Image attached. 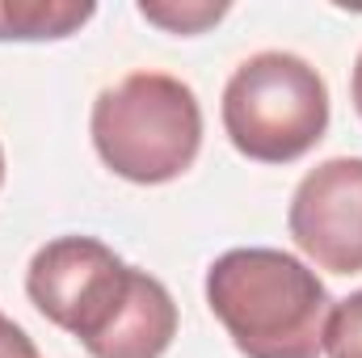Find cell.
<instances>
[{"mask_svg": "<svg viewBox=\"0 0 362 358\" xmlns=\"http://www.w3.org/2000/svg\"><path fill=\"white\" fill-rule=\"evenodd\" d=\"M25 295L93 358H160L177 337L169 287L93 236L42 245L25 270Z\"/></svg>", "mask_w": 362, "mask_h": 358, "instance_id": "1", "label": "cell"}, {"mask_svg": "<svg viewBox=\"0 0 362 358\" xmlns=\"http://www.w3.org/2000/svg\"><path fill=\"white\" fill-rule=\"evenodd\" d=\"M206 308L245 358H316L333 299L282 249H228L206 270Z\"/></svg>", "mask_w": 362, "mask_h": 358, "instance_id": "2", "label": "cell"}, {"mask_svg": "<svg viewBox=\"0 0 362 358\" xmlns=\"http://www.w3.org/2000/svg\"><path fill=\"white\" fill-rule=\"evenodd\" d=\"M89 131L105 169L135 185H165L198 161L202 105L169 72H131L97 93Z\"/></svg>", "mask_w": 362, "mask_h": 358, "instance_id": "3", "label": "cell"}, {"mask_svg": "<svg viewBox=\"0 0 362 358\" xmlns=\"http://www.w3.org/2000/svg\"><path fill=\"white\" fill-rule=\"evenodd\" d=\"M223 131L240 156L291 165L329 131V85L303 55H249L223 89Z\"/></svg>", "mask_w": 362, "mask_h": 358, "instance_id": "4", "label": "cell"}, {"mask_svg": "<svg viewBox=\"0 0 362 358\" xmlns=\"http://www.w3.org/2000/svg\"><path fill=\"white\" fill-rule=\"evenodd\" d=\"M291 241L329 274H362V156L316 165L291 194Z\"/></svg>", "mask_w": 362, "mask_h": 358, "instance_id": "5", "label": "cell"}, {"mask_svg": "<svg viewBox=\"0 0 362 358\" xmlns=\"http://www.w3.org/2000/svg\"><path fill=\"white\" fill-rule=\"evenodd\" d=\"M97 13L89 0H0V42L68 38Z\"/></svg>", "mask_w": 362, "mask_h": 358, "instance_id": "6", "label": "cell"}, {"mask_svg": "<svg viewBox=\"0 0 362 358\" xmlns=\"http://www.w3.org/2000/svg\"><path fill=\"white\" fill-rule=\"evenodd\" d=\"M139 13L169 34H202L206 25L228 17V4H215V0H144Z\"/></svg>", "mask_w": 362, "mask_h": 358, "instance_id": "7", "label": "cell"}, {"mask_svg": "<svg viewBox=\"0 0 362 358\" xmlns=\"http://www.w3.org/2000/svg\"><path fill=\"white\" fill-rule=\"evenodd\" d=\"M325 354L329 358H362V291L333 304L325 321Z\"/></svg>", "mask_w": 362, "mask_h": 358, "instance_id": "8", "label": "cell"}, {"mask_svg": "<svg viewBox=\"0 0 362 358\" xmlns=\"http://www.w3.org/2000/svg\"><path fill=\"white\" fill-rule=\"evenodd\" d=\"M0 358H38L34 342L25 337V329L17 321H8L4 312H0Z\"/></svg>", "mask_w": 362, "mask_h": 358, "instance_id": "9", "label": "cell"}, {"mask_svg": "<svg viewBox=\"0 0 362 358\" xmlns=\"http://www.w3.org/2000/svg\"><path fill=\"white\" fill-rule=\"evenodd\" d=\"M350 93H354V110H358V118H362V51H358V59H354V76H350Z\"/></svg>", "mask_w": 362, "mask_h": 358, "instance_id": "10", "label": "cell"}, {"mask_svg": "<svg viewBox=\"0 0 362 358\" xmlns=\"http://www.w3.org/2000/svg\"><path fill=\"white\" fill-rule=\"evenodd\" d=\"M0 185H4V148H0Z\"/></svg>", "mask_w": 362, "mask_h": 358, "instance_id": "11", "label": "cell"}]
</instances>
